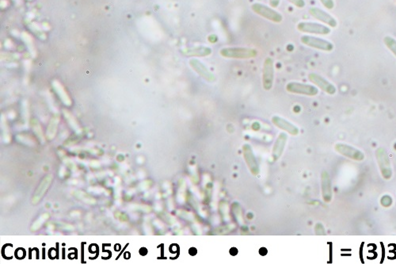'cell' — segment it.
I'll use <instances>...</instances> for the list:
<instances>
[{"instance_id": "6da1fadb", "label": "cell", "mask_w": 396, "mask_h": 264, "mask_svg": "<svg viewBox=\"0 0 396 264\" xmlns=\"http://www.w3.org/2000/svg\"><path fill=\"white\" fill-rule=\"evenodd\" d=\"M220 55L231 59H252L256 58L258 51L250 48H224L220 51Z\"/></svg>"}, {"instance_id": "7a4b0ae2", "label": "cell", "mask_w": 396, "mask_h": 264, "mask_svg": "<svg viewBox=\"0 0 396 264\" xmlns=\"http://www.w3.org/2000/svg\"><path fill=\"white\" fill-rule=\"evenodd\" d=\"M376 157L383 178L387 180H390L393 176V169L386 150L383 148H379L376 151Z\"/></svg>"}, {"instance_id": "3957f363", "label": "cell", "mask_w": 396, "mask_h": 264, "mask_svg": "<svg viewBox=\"0 0 396 264\" xmlns=\"http://www.w3.org/2000/svg\"><path fill=\"white\" fill-rule=\"evenodd\" d=\"M251 9L253 12H255L257 14L265 18L266 20H270V21L274 22L279 23L283 20L281 14L273 10L269 6H265L260 4H254L251 6Z\"/></svg>"}, {"instance_id": "277c9868", "label": "cell", "mask_w": 396, "mask_h": 264, "mask_svg": "<svg viewBox=\"0 0 396 264\" xmlns=\"http://www.w3.org/2000/svg\"><path fill=\"white\" fill-rule=\"evenodd\" d=\"M301 42L305 46L325 52H331L334 50V44L328 40L312 36H301Z\"/></svg>"}, {"instance_id": "5b68a950", "label": "cell", "mask_w": 396, "mask_h": 264, "mask_svg": "<svg viewBox=\"0 0 396 264\" xmlns=\"http://www.w3.org/2000/svg\"><path fill=\"white\" fill-rule=\"evenodd\" d=\"M274 80V60L271 58H267L265 60L263 68H262V85L265 90H270Z\"/></svg>"}, {"instance_id": "8992f818", "label": "cell", "mask_w": 396, "mask_h": 264, "mask_svg": "<svg viewBox=\"0 0 396 264\" xmlns=\"http://www.w3.org/2000/svg\"><path fill=\"white\" fill-rule=\"evenodd\" d=\"M335 150L343 156L347 157L349 159L355 161H362L365 159V155L360 150L353 146L346 144L338 143L335 144Z\"/></svg>"}, {"instance_id": "52a82bcc", "label": "cell", "mask_w": 396, "mask_h": 264, "mask_svg": "<svg viewBox=\"0 0 396 264\" xmlns=\"http://www.w3.org/2000/svg\"><path fill=\"white\" fill-rule=\"evenodd\" d=\"M297 29L303 33L318 35H328L331 32L329 27L316 22H300Z\"/></svg>"}, {"instance_id": "ba28073f", "label": "cell", "mask_w": 396, "mask_h": 264, "mask_svg": "<svg viewBox=\"0 0 396 264\" xmlns=\"http://www.w3.org/2000/svg\"><path fill=\"white\" fill-rule=\"evenodd\" d=\"M286 90L293 94H305L308 96H316L319 93V90L316 86L297 82H289L286 86Z\"/></svg>"}, {"instance_id": "9c48e42d", "label": "cell", "mask_w": 396, "mask_h": 264, "mask_svg": "<svg viewBox=\"0 0 396 264\" xmlns=\"http://www.w3.org/2000/svg\"><path fill=\"white\" fill-rule=\"evenodd\" d=\"M308 78L311 82L329 94H335L336 93V88L331 82L327 80L324 77L318 75L316 73L312 72L308 76Z\"/></svg>"}, {"instance_id": "30bf717a", "label": "cell", "mask_w": 396, "mask_h": 264, "mask_svg": "<svg viewBox=\"0 0 396 264\" xmlns=\"http://www.w3.org/2000/svg\"><path fill=\"white\" fill-rule=\"evenodd\" d=\"M190 66L201 78H203L205 80L210 82H214L216 80L214 74L211 72L208 68L202 62H200L199 60L195 59V58L190 60Z\"/></svg>"}, {"instance_id": "8fae6325", "label": "cell", "mask_w": 396, "mask_h": 264, "mask_svg": "<svg viewBox=\"0 0 396 264\" xmlns=\"http://www.w3.org/2000/svg\"><path fill=\"white\" fill-rule=\"evenodd\" d=\"M243 157L245 159L248 168L254 176H258L259 173V166L256 157L253 152L252 148L249 144L243 146Z\"/></svg>"}, {"instance_id": "7c38bea8", "label": "cell", "mask_w": 396, "mask_h": 264, "mask_svg": "<svg viewBox=\"0 0 396 264\" xmlns=\"http://www.w3.org/2000/svg\"><path fill=\"white\" fill-rule=\"evenodd\" d=\"M309 13L316 20L325 23L327 25L333 27V28L337 27L338 22L335 18L332 17L331 14L322 10V9L318 8H312L309 10Z\"/></svg>"}, {"instance_id": "4fadbf2b", "label": "cell", "mask_w": 396, "mask_h": 264, "mask_svg": "<svg viewBox=\"0 0 396 264\" xmlns=\"http://www.w3.org/2000/svg\"><path fill=\"white\" fill-rule=\"evenodd\" d=\"M322 196L325 202H330L333 197V189L331 177L328 172L324 170L321 174Z\"/></svg>"}, {"instance_id": "5bb4252c", "label": "cell", "mask_w": 396, "mask_h": 264, "mask_svg": "<svg viewBox=\"0 0 396 264\" xmlns=\"http://www.w3.org/2000/svg\"><path fill=\"white\" fill-rule=\"evenodd\" d=\"M272 122L274 123V126L281 128L282 130L286 131L293 136H297L299 134V130L296 126L289 122L287 120L282 118L274 116L272 118Z\"/></svg>"}, {"instance_id": "9a60e30c", "label": "cell", "mask_w": 396, "mask_h": 264, "mask_svg": "<svg viewBox=\"0 0 396 264\" xmlns=\"http://www.w3.org/2000/svg\"><path fill=\"white\" fill-rule=\"evenodd\" d=\"M52 174H48V176H45V178L42 180V182H40L38 188H37L36 192H35L33 200H32L33 204H37V202L40 201V199L44 197L46 192H47V190H48V188L50 186V184L52 182Z\"/></svg>"}, {"instance_id": "2e32d148", "label": "cell", "mask_w": 396, "mask_h": 264, "mask_svg": "<svg viewBox=\"0 0 396 264\" xmlns=\"http://www.w3.org/2000/svg\"><path fill=\"white\" fill-rule=\"evenodd\" d=\"M182 52L188 56H193V58H202V56H208L213 52L212 48L206 46H197L193 48H188L182 50Z\"/></svg>"}, {"instance_id": "e0dca14e", "label": "cell", "mask_w": 396, "mask_h": 264, "mask_svg": "<svg viewBox=\"0 0 396 264\" xmlns=\"http://www.w3.org/2000/svg\"><path fill=\"white\" fill-rule=\"evenodd\" d=\"M287 140V134H284V132L280 134L278 139L276 140L275 143H274V148H273V157H274V159L276 160L279 159L281 156L283 154V151L284 150H285V144H286Z\"/></svg>"}, {"instance_id": "ac0fdd59", "label": "cell", "mask_w": 396, "mask_h": 264, "mask_svg": "<svg viewBox=\"0 0 396 264\" xmlns=\"http://www.w3.org/2000/svg\"><path fill=\"white\" fill-rule=\"evenodd\" d=\"M384 43L387 46V48L390 50L396 56V40L393 38V36H386L384 38Z\"/></svg>"}, {"instance_id": "d6986e66", "label": "cell", "mask_w": 396, "mask_h": 264, "mask_svg": "<svg viewBox=\"0 0 396 264\" xmlns=\"http://www.w3.org/2000/svg\"><path fill=\"white\" fill-rule=\"evenodd\" d=\"M48 214H44L41 215V216L37 219V220L33 223V226L31 227V230H33V231H36V230H39L40 228V226H42L44 224V222H45L47 219L48 218Z\"/></svg>"}, {"instance_id": "ffe728a7", "label": "cell", "mask_w": 396, "mask_h": 264, "mask_svg": "<svg viewBox=\"0 0 396 264\" xmlns=\"http://www.w3.org/2000/svg\"><path fill=\"white\" fill-rule=\"evenodd\" d=\"M393 198L392 197L389 196H385L381 198V204L382 206L385 207V208H388V207H390L391 206L393 205Z\"/></svg>"}, {"instance_id": "44dd1931", "label": "cell", "mask_w": 396, "mask_h": 264, "mask_svg": "<svg viewBox=\"0 0 396 264\" xmlns=\"http://www.w3.org/2000/svg\"><path fill=\"white\" fill-rule=\"evenodd\" d=\"M320 1L328 10H332L335 8L334 0H320Z\"/></svg>"}, {"instance_id": "7402d4cb", "label": "cell", "mask_w": 396, "mask_h": 264, "mask_svg": "<svg viewBox=\"0 0 396 264\" xmlns=\"http://www.w3.org/2000/svg\"><path fill=\"white\" fill-rule=\"evenodd\" d=\"M293 5L298 8H304L305 6V0H289Z\"/></svg>"}, {"instance_id": "603a6c76", "label": "cell", "mask_w": 396, "mask_h": 264, "mask_svg": "<svg viewBox=\"0 0 396 264\" xmlns=\"http://www.w3.org/2000/svg\"><path fill=\"white\" fill-rule=\"evenodd\" d=\"M316 230V234L317 235H325L326 231L324 230V226H322L320 223L316 224V230Z\"/></svg>"}, {"instance_id": "cb8c5ba5", "label": "cell", "mask_w": 396, "mask_h": 264, "mask_svg": "<svg viewBox=\"0 0 396 264\" xmlns=\"http://www.w3.org/2000/svg\"><path fill=\"white\" fill-rule=\"evenodd\" d=\"M279 4H280V0H270V6H271L272 8H278V5H279Z\"/></svg>"}, {"instance_id": "d4e9b609", "label": "cell", "mask_w": 396, "mask_h": 264, "mask_svg": "<svg viewBox=\"0 0 396 264\" xmlns=\"http://www.w3.org/2000/svg\"><path fill=\"white\" fill-rule=\"evenodd\" d=\"M237 249L235 248H233L230 250V253H231V254H233V256H236V254H237Z\"/></svg>"}]
</instances>
